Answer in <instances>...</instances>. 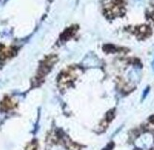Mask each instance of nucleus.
I'll use <instances>...</instances> for the list:
<instances>
[{
  "label": "nucleus",
  "instance_id": "nucleus-1",
  "mask_svg": "<svg viewBox=\"0 0 154 150\" xmlns=\"http://www.w3.org/2000/svg\"><path fill=\"white\" fill-rule=\"evenodd\" d=\"M135 145L140 149H151L154 146V135L151 132H144L135 140Z\"/></svg>",
  "mask_w": 154,
  "mask_h": 150
},
{
  "label": "nucleus",
  "instance_id": "nucleus-2",
  "mask_svg": "<svg viewBox=\"0 0 154 150\" xmlns=\"http://www.w3.org/2000/svg\"><path fill=\"white\" fill-rule=\"evenodd\" d=\"M48 150H69L63 144H54L52 145Z\"/></svg>",
  "mask_w": 154,
  "mask_h": 150
},
{
  "label": "nucleus",
  "instance_id": "nucleus-3",
  "mask_svg": "<svg viewBox=\"0 0 154 150\" xmlns=\"http://www.w3.org/2000/svg\"><path fill=\"white\" fill-rule=\"evenodd\" d=\"M5 118H6V113L2 111H0V124L5 120Z\"/></svg>",
  "mask_w": 154,
  "mask_h": 150
},
{
  "label": "nucleus",
  "instance_id": "nucleus-4",
  "mask_svg": "<svg viewBox=\"0 0 154 150\" xmlns=\"http://www.w3.org/2000/svg\"><path fill=\"white\" fill-rule=\"evenodd\" d=\"M152 68H153V70H154V60L152 61Z\"/></svg>",
  "mask_w": 154,
  "mask_h": 150
},
{
  "label": "nucleus",
  "instance_id": "nucleus-5",
  "mask_svg": "<svg viewBox=\"0 0 154 150\" xmlns=\"http://www.w3.org/2000/svg\"><path fill=\"white\" fill-rule=\"evenodd\" d=\"M152 123H154V117L152 118Z\"/></svg>",
  "mask_w": 154,
  "mask_h": 150
}]
</instances>
